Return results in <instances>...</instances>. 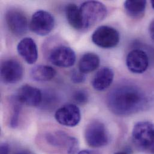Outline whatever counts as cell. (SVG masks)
I'll return each instance as SVG.
<instances>
[{"label":"cell","instance_id":"cell-7","mask_svg":"<svg viewBox=\"0 0 154 154\" xmlns=\"http://www.w3.org/2000/svg\"><path fill=\"white\" fill-rule=\"evenodd\" d=\"M92 40L97 46L104 48H112L117 46L120 40L119 32L109 26H101L92 35Z\"/></svg>","mask_w":154,"mask_h":154},{"label":"cell","instance_id":"cell-14","mask_svg":"<svg viewBox=\"0 0 154 154\" xmlns=\"http://www.w3.org/2000/svg\"><path fill=\"white\" fill-rule=\"evenodd\" d=\"M17 50L19 55L28 64H33L37 61L38 49L32 38L25 37L21 40L17 46Z\"/></svg>","mask_w":154,"mask_h":154},{"label":"cell","instance_id":"cell-15","mask_svg":"<svg viewBox=\"0 0 154 154\" xmlns=\"http://www.w3.org/2000/svg\"><path fill=\"white\" fill-rule=\"evenodd\" d=\"M114 79V72L109 67L100 69L95 75L92 80L93 88L98 91H104L112 84Z\"/></svg>","mask_w":154,"mask_h":154},{"label":"cell","instance_id":"cell-11","mask_svg":"<svg viewBox=\"0 0 154 154\" xmlns=\"http://www.w3.org/2000/svg\"><path fill=\"white\" fill-rule=\"evenodd\" d=\"M23 75V67L17 60L10 59L2 63L1 65V78L4 83H16L22 79Z\"/></svg>","mask_w":154,"mask_h":154},{"label":"cell","instance_id":"cell-24","mask_svg":"<svg viewBox=\"0 0 154 154\" xmlns=\"http://www.w3.org/2000/svg\"><path fill=\"white\" fill-rule=\"evenodd\" d=\"M149 32L151 38L154 41V20H153L149 25Z\"/></svg>","mask_w":154,"mask_h":154},{"label":"cell","instance_id":"cell-21","mask_svg":"<svg viewBox=\"0 0 154 154\" xmlns=\"http://www.w3.org/2000/svg\"><path fill=\"white\" fill-rule=\"evenodd\" d=\"M73 100L77 104L83 105L88 103L89 100V94L88 92L83 89L76 91L73 95Z\"/></svg>","mask_w":154,"mask_h":154},{"label":"cell","instance_id":"cell-28","mask_svg":"<svg viewBox=\"0 0 154 154\" xmlns=\"http://www.w3.org/2000/svg\"><path fill=\"white\" fill-rule=\"evenodd\" d=\"M115 154H127L126 152H116Z\"/></svg>","mask_w":154,"mask_h":154},{"label":"cell","instance_id":"cell-29","mask_svg":"<svg viewBox=\"0 0 154 154\" xmlns=\"http://www.w3.org/2000/svg\"><path fill=\"white\" fill-rule=\"evenodd\" d=\"M151 4H152V8L154 9V0H153V1H151Z\"/></svg>","mask_w":154,"mask_h":154},{"label":"cell","instance_id":"cell-26","mask_svg":"<svg viewBox=\"0 0 154 154\" xmlns=\"http://www.w3.org/2000/svg\"><path fill=\"white\" fill-rule=\"evenodd\" d=\"M147 152L151 154H154V143L152 144V145L150 147V148L148 149Z\"/></svg>","mask_w":154,"mask_h":154},{"label":"cell","instance_id":"cell-1","mask_svg":"<svg viewBox=\"0 0 154 154\" xmlns=\"http://www.w3.org/2000/svg\"><path fill=\"white\" fill-rule=\"evenodd\" d=\"M147 103L144 92L131 84H122L109 93L107 104L109 110L118 116H128L142 110Z\"/></svg>","mask_w":154,"mask_h":154},{"label":"cell","instance_id":"cell-10","mask_svg":"<svg viewBox=\"0 0 154 154\" xmlns=\"http://www.w3.org/2000/svg\"><path fill=\"white\" fill-rule=\"evenodd\" d=\"M57 121L62 125L75 127L81 120V113L77 105L75 104H66L59 108L55 112Z\"/></svg>","mask_w":154,"mask_h":154},{"label":"cell","instance_id":"cell-3","mask_svg":"<svg viewBox=\"0 0 154 154\" xmlns=\"http://www.w3.org/2000/svg\"><path fill=\"white\" fill-rule=\"evenodd\" d=\"M132 140L136 147L148 152L154 143V124L148 121L136 124L132 131Z\"/></svg>","mask_w":154,"mask_h":154},{"label":"cell","instance_id":"cell-4","mask_svg":"<svg viewBox=\"0 0 154 154\" xmlns=\"http://www.w3.org/2000/svg\"><path fill=\"white\" fill-rule=\"evenodd\" d=\"M45 141L50 146L64 151L66 154H75L79 148L77 139L62 131L48 133L45 136Z\"/></svg>","mask_w":154,"mask_h":154},{"label":"cell","instance_id":"cell-22","mask_svg":"<svg viewBox=\"0 0 154 154\" xmlns=\"http://www.w3.org/2000/svg\"><path fill=\"white\" fill-rule=\"evenodd\" d=\"M85 75L79 70H74L71 75V80L74 83H81L85 82Z\"/></svg>","mask_w":154,"mask_h":154},{"label":"cell","instance_id":"cell-9","mask_svg":"<svg viewBox=\"0 0 154 154\" xmlns=\"http://www.w3.org/2000/svg\"><path fill=\"white\" fill-rule=\"evenodd\" d=\"M5 17L7 26L12 34L20 37L27 32L28 19L22 11L15 8L10 9L6 12Z\"/></svg>","mask_w":154,"mask_h":154},{"label":"cell","instance_id":"cell-20","mask_svg":"<svg viewBox=\"0 0 154 154\" xmlns=\"http://www.w3.org/2000/svg\"><path fill=\"white\" fill-rule=\"evenodd\" d=\"M12 104V111L10 121V125L11 128H16L18 125L19 123V117L20 110V103H19L17 100L14 97L11 101Z\"/></svg>","mask_w":154,"mask_h":154},{"label":"cell","instance_id":"cell-25","mask_svg":"<svg viewBox=\"0 0 154 154\" xmlns=\"http://www.w3.org/2000/svg\"><path fill=\"white\" fill-rule=\"evenodd\" d=\"M77 154H100L98 152L93 150H82L79 152Z\"/></svg>","mask_w":154,"mask_h":154},{"label":"cell","instance_id":"cell-13","mask_svg":"<svg viewBox=\"0 0 154 154\" xmlns=\"http://www.w3.org/2000/svg\"><path fill=\"white\" fill-rule=\"evenodd\" d=\"M126 64L131 72L141 74L147 70L149 66V58L144 51L134 49L128 54Z\"/></svg>","mask_w":154,"mask_h":154},{"label":"cell","instance_id":"cell-19","mask_svg":"<svg viewBox=\"0 0 154 154\" xmlns=\"http://www.w3.org/2000/svg\"><path fill=\"white\" fill-rule=\"evenodd\" d=\"M66 17L70 25L77 30L83 29L82 19L80 8L75 4H69L66 8Z\"/></svg>","mask_w":154,"mask_h":154},{"label":"cell","instance_id":"cell-17","mask_svg":"<svg viewBox=\"0 0 154 154\" xmlns=\"http://www.w3.org/2000/svg\"><path fill=\"white\" fill-rule=\"evenodd\" d=\"M57 75L56 70L49 66L40 65L33 67L30 72L31 78L37 82H47L52 80Z\"/></svg>","mask_w":154,"mask_h":154},{"label":"cell","instance_id":"cell-23","mask_svg":"<svg viewBox=\"0 0 154 154\" xmlns=\"http://www.w3.org/2000/svg\"><path fill=\"white\" fill-rule=\"evenodd\" d=\"M10 152V146L7 143H2L0 148V154H9Z\"/></svg>","mask_w":154,"mask_h":154},{"label":"cell","instance_id":"cell-12","mask_svg":"<svg viewBox=\"0 0 154 154\" xmlns=\"http://www.w3.org/2000/svg\"><path fill=\"white\" fill-rule=\"evenodd\" d=\"M15 98L21 104L37 107L42 103L43 94L39 89L29 85H24L18 89Z\"/></svg>","mask_w":154,"mask_h":154},{"label":"cell","instance_id":"cell-6","mask_svg":"<svg viewBox=\"0 0 154 154\" xmlns=\"http://www.w3.org/2000/svg\"><path fill=\"white\" fill-rule=\"evenodd\" d=\"M55 19L53 15L45 10H38L31 19L29 27L31 31L40 36L48 35L54 28Z\"/></svg>","mask_w":154,"mask_h":154},{"label":"cell","instance_id":"cell-16","mask_svg":"<svg viewBox=\"0 0 154 154\" xmlns=\"http://www.w3.org/2000/svg\"><path fill=\"white\" fill-rule=\"evenodd\" d=\"M99 57L91 52L85 54L79 63V70L84 74L89 73L95 70L100 66Z\"/></svg>","mask_w":154,"mask_h":154},{"label":"cell","instance_id":"cell-27","mask_svg":"<svg viewBox=\"0 0 154 154\" xmlns=\"http://www.w3.org/2000/svg\"><path fill=\"white\" fill-rule=\"evenodd\" d=\"M16 154H34L33 153H32L30 151H19L17 153H16Z\"/></svg>","mask_w":154,"mask_h":154},{"label":"cell","instance_id":"cell-18","mask_svg":"<svg viewBox=\"0 0 154 154\" xmlns=\"http://www.w3.org/2000/svg\"><path fill=\"white\" fill-rule=\"evenodd\" d=\"M146 1L128 0L124 2V8L127 14L134 19L141 18L145 13Z\"/></svg>","mask_w":154,"mask_h":154},{"label":"cell","instance_id":"cell-2","mask_svg":"<svg viewBox=\"0 0 154 154\" xmlns=\"http://www.w3.org/2000/svg\"><path fill=\"white\" fill-rule=\"evenodd\" d=\"M83 29H89L102 21L106 16V6L101 2L89 1L83 2L80 7Z\"/></svg>","mask_w":154,"mask_h":154},{"label":"cell","instance_id":"cell-8","mask_svg":"<svg viewBox=\"0 0 154 154\" xmlns=\"http://www.w3.org/2000/svg\"><path fill=\"white\" fill-rule=\"evenodd\" d=\"M49 61L54 66L62 68L73 66L76 60L75 51L70 47L60 45L54 47L49 53Z\"/></svg>","mask_w":154,"mask_h":154},{"label":"cell","instance_id":"cell-5","mask_svg":"<svg viewBox=\"0 0 154 154\" xmlns=\"http://www.w3.org/2000/svg\"><path fill=\"white\" fill-rule=\"evenodd\" d=\"M85 139L88 146L98 148L109 143V134L104 124L98 121H93L86 127Z\"/></svg>","mask_w":154,"mask_h":154}]
</instances>
